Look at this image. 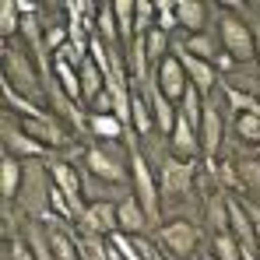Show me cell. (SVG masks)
Here are the masks:
<instances>
[{"label":"cell","mask_w":260,"mask_h":260,"mask_svg":"<svg viewBox=\"0 0 260 260\" xmlns=\"http://www.w3.org/2000/svg\"><path fill=\"white\" fill-rule=\"evenodd\" d=\"M218 43H221V49H225L236 63L257 60V36H253V25H250L239 11H221V14H218Z\"/></svg>","instance_id":"1"},{"label":"cell","mask_w":260,"mask_h":260,"mask_svg":"<svg viewBox=\"0 0 260 260\" xmlns=\"http://www.w3.org/2000/svg\"><path fill=\"white\" fill-rule=\"evenodd\" d=\"M49 193H53L49 166H43V162H25V179H21V193H18V204L25 208V215H32V218L49 215L53 211Z\"/></svg>","instance_id":"2"},{"label":"cell","mask_w":260,"mask_h":260,"mask_svg":"<svg viewBox=\"0 0 260 260\" xmlns=\"http://www.w3.org/2000/svg\"><path fill=\"white\" fill-rule=\"evenodd\" d=\"M130 186H134V197L141 201V208L148 211L151 225H158L162 221V190H158V179L151 173L148 158L137 148L130 151Z\"/></svg>","instance_id":"3"},{"label":"cell","mask_w":260,"mask_h":260,"mask_svg":"<svg viewBox=\"0 0 260 260\" xmlns=\"http://www.w3.org/2000/svg\"><path fill=\"white\" fill-rule=\"evenodd\" d=\"M4 81L14 88L18 95H25V99H46V85L39 81V74H36V67H32V60L18 49V46H4Z\"/></svg>","instance_id":"4"},{"label":"cell","mask_w":260,"mask_h":260,"mask_svg":"<svg viewBox=\"0 0 260 260\" xmlns=\"http://www.w3.org/2000/svg\"><path fill=\"white\" fill-rule=\"evenodd\" d=\"M197 243H201V232H197V225L186 221V218H173V221H162V225H158V246H162L166 253H173L176 260L190 257V253L197 250Z\"/></svg>","instance_id":"5"},{"label":"cell","mask_w":260,"mask_h":260,"mask_svg":"<svg viewBox=\"0 0 260 260\" xmlns=\"http://www.w3.org/2000/svg\"><path fill=\"white\" fill-rule=\"evenodd\" d=\"M85 173H91L102 183H113V186H127L130 183V173L123 169V162L116 155H109L102 144H91L85 151Z\"/></svg>","instance_id":"6"},{"label":"cell","mask_w":260,"mask_h":260,"mask_svg":"<svg viewBox=\"0 0 260 260\" xmlns=\"http://www.w3.org/2000/svg\"><path fill=\"white\" fill-rule=\"evenodd\" d=\"M155 88L169 99V102H183V95L190 91V78H186V71H183V63H179V56L169 53L158 67H155Z\"/></svg>","instance_id":"7"},{"label":"cell","mask_w":260,"mask_h":260,"mask_svg":"<svg viewBox=\"0 0 260 260\" xmlns=\"http://www.w3.org/2000/svg\"><path fill=\"white\" fill-rule=\"evenodd\" d=\"M190 186H193V162H179V158H166L162 162V173H158V190H162V197H186L190 193Z\"/></svg>","instance_id":"8"},{"label":"cell","mask_w":260,"mask_h":260,"mask_svg":"<svg viewBox=\"0 0 260 260\" xmlns=\"http://www.w3.org/2000/svg\"><path fill=\"white\" fill-rule=\"evenodd\" d=\"M49 179H53V186L71 201V208L78 211V218L85 215V183H81V173L71 166V162H53L49 166Z\"/></svg>","instance_id":"9"},{"label":"cell","mask_w":260,"mask_h":260,"mask_svg":"<svg viewBox=\"0 0 260 260\" xmlns=\"http://www.w3.org/2000/svg\"><path fill=\"white\" fill-rule=\"evenodd\" d=\"M221 137H225V120H221V109H218V102L204 99V120H201V144H204V162H208V169L215 166V158H218V144H221Z\"/></svg>","instance_id":"10"},{"label":"cell","mask_w":260,"mask_h":260,"mask_svg":"<svg viewBox=\"0 0 260 260\" xmlns=\"http://www.w3.org/2000/svg\"><path fill=\"white\" fill-rule=\"evenodd\" d=\"M173 53L179 56V63H183V71H186V78H190V88H197L204 99L215 91V81H218V67L215 63H208V60H197V56H190L183 46H173Z\"/></svg>","instance_id":"11"},{"label":"cell","mask_w":260,"mask_h":260,"mask_svg":"<svg viewBox=\"0 0 260 260\" xmlns=\"http://www.w3.org/2000/svg\"><path fill=\"white\" fill-rule=\"evenodd\" d=\"M169 148H173V158L179 162H197V158H204V144H201V134L197 127L190 123V120H176V130L169 134Z\"/></svg>","instance_id":"12"},{"label":"cell","mask_w":260,"mask_h":260,"mask_svg":"<svg viewBox=\"0 0 260 260\" xmlns=\"http://www.w3.org/2000/svg\"><path fill=\"white\" fill-rule=\"evenodd\" d=\"M4 144H7V155L21 158V162H39L46 155V144H39L36 137H28L21 123H4Z\"/></svg>","instance_id":"13"},{"label":"cell","mask_w":260,"mask_h":260,"mask_svg":"<svg viewBox=\"0 0 260 260\" xmlns=\"http://www.w3.org/2000/svg\"><path fill=\"white\" fill-rule=\"evenodd\" d=\"M116 221H120V232H127V236H144V229L151 225L148 211L141 208V201H137L134 193H123V197H120V204H116Z\"/></svg>","instance_id":"14"},{"label":"cell","mask_w":260,"mask_h":260,"mask_svg":"<svg viewBox=\"0 0 260 260\" xmlns=\"http://www.w3.org/2000/svg\"><path fill=\"white\" fill-rule=\"evenodd\" d=\"M81 229L95 232V236H113V232H120L116 204H109V201H102V204H88L85 215H81Z\"/></svg>","instance_id":"15"},{"label":"cell","mask_w":260,"mask_h":260,"mask_svg":"<svg viewBox=\"0 0 260 260\" xmlns=\"http://www.w3.org/2000/svg\"><path fill=\"white\" fill-rule=\"evenodd\" d=\"M225 204H229V232H232L243 246L257 250V232H253V221H250L246 204H243V201H236V197H229Z\"/></svg>","instance_id":"16"},{"label":"cell","mask_w":260,"mask_h":260,"mask_svg":"<svg viewBox=\"0 0 260 260\" xmlns=\"http://www.w3.org/2000/svg\"><path fill=\"white\" fill-rule=\"evenodd\" d=\"M21 179H25V162L4 151V158H0V193H4V201H18Z\"/></svg>","instance_id":"17"},{"label":"cell","mask_w":260,"mask_h":260,"mask_svg":"<svg viewBox=\"0 0 260 260\" xmlns=\"http://www.w3.org/2000/svg\"><path fill=\"white\" fill-rule=\"evenodd\" d=\"M78 74H81V99H85V106H88V102H95V99L106 91V71H102L99 60L88 53V60L78 67Z\"/></svg>","instance_id":"18"},{"label":"cell","mask_w":260,"mask_h":260,"mask_svg":"<svg viewBox=\"0 0 260 260\" xmlns=\"http://www.w3.org/2000/svg\"><path fill=\"white\" fill-rule=\"evenodd\" d=\"M148 99H151V116H155V127L162 130L166 137L176 130V120H179V109H176V102H169L158 88H151L148 91Z\"/></svg>","instance_id":"19"},{"label":"cell","mask_w":260,"mask_h":260,"mask_svg":"<svg viewBox=\"0 0 260 260\" xmlns=\"http://www.w3.org/2000/svg\"><path fill=\"white\" fill-rule=\"evenodd\" d=\"M46 95H49V102H53V109L71 123V127H78V130H85L88 127V120L81 116V106L63 91V88H53V85H46Z\"/></svg>","instance_id":"20"},{"label":"cell","mask_w":260,"mask_h":260,"mask_svg":"<svg viewBox=\"0 0 260 260\" xmlns=\"http://www.w3.org/2000/svg\"><path fill=\"white\" fill-rule=\"evenodd\" d=\"M176 18H179V28H190V36H197V32H204L208 7L197 0H176Z\"/></svg>","instance_id":"21"},{"label":"cell","mask_w":260,"mask_h":260,"mask_svg":"<svg viewBox=\"0 0 260 260\" xmlns=\"http://www.w3.org/2000/svg\"><path fill=\"white\" fill-rule=\"evenodd\" d=\"M113 18H116V25H120V39L123 46H134V25H137V0H116L113 4Z\"/></svg>","instance_id":"22"},{"label":"cell","mask_w":260,"mask_h":260,"mask_svg":"<svg viewBox=\"0 0 260 260\" xmlns=\"http://www.w3.org/2000/svg\"><path fill=\"white\" fill-rule=\"evenodd\" d=\"M130 123H134V130H137L141 137L155 127V116H151V99H148V95H141V88H134V95H130Z\"/></svg>","instance_id":"23"},{"label":"cell","mask_w":260,"mask_h":260,"mask_svg":"<svg viewBox=\"0 0 260 260\" xmlns=\"http://www.w3.org/2000/svg\"><path fill=\"white\" fill-rule=\"evenodd\" d=\"M53 74H56L60 88H63L74 102H85V99H81V74H78V67H74V63H67V60L53 56Z\"/></svg>","instance_id":"24"},{"label":"cell","mask_w":260,"mask_h":260,"mask_svg":"<svg viewBox=\"0 0 260 260\" xmlns=\"http://www.w3.org/2000/svg\"><path fill=\"white\" fill-rule=\"evenodd\" d=\"M25 243H28V250H32L36 260H56L53 257V246H49V229H43L39 221L25 225Z\"/></svg>","instance_id":"25"},{"label":"cell","mask_w":260,"mask_h":260,"mask_svg":"<svg viewBox=\"0 0 260 260\" xmlns=\"http://www.w3.org/2000/svg\"><path fill=\"white\" fill-rule=\"evenodd\" d=\"M183 49L190 53V56H197V60H208V63H218V43L208 36V32H197V36H186L183 39Z\"/></svg>","instance_id":"26"},{"label":"cell","mask_w":260,"mask_h":260,"mask_svg":"<svg viewBox=\"0 0 260 260\" xmlns=\"http://www.w3.org/2000/svg\"><path fill=\"white\" fill-rule=\"evenodd\" d=\"M21 130L28 134V137H36L39 144H56L60 141V130H56V123H53V116L46 113V116H39V120H21Z\"/></svg>","instance_id":"27"},{"label":"cell","mask_w":260,"mask_h":260,"mask_svg":"<svg viewBox=\"0 0 260 260\" xmlns=\"http://www.w3.org/2000/svg\"><path fill=\"white\" fill-rule=\"evenodd\" d=\"M88 130L99 137V141H116L123 134V123L113 116V113H91L88 116Z\"/></svg>","instance_id":"28"},{"label":"cell","mask_w":260,"mask_h":260,"mask_svg":"<svg viewBox=\"0 0 260 260\" xmlns=\"http://www.w3.org/2000/svg\"><path fill=\"white\" fill-rule=\"evenodd\" d=\"M232 130H236L239 141L253 144V148L260 151V116H257V113H239V116L232 120Z\"/></svg>","instance_id":"29"},{"label":"cell","mask_w":260,"mask_h":260,"mask_svg":"<svg viewBox=\"0 0 260 260\" xmlns=\"http://www.w3.org/2000/svg\"><path fill=\"white\" fill-rule=\"evenodd\" d=\"M21 11H18V0H4L0 4V36L4 39H14L21 32Z\"/></svg>","instance_id":"30"},{"label":"cell","mask_w":260,"mask_h":260,"mask_svg":"<svg viewBox=\"0 0 260 260\" xmlns=\"http://www.w3.org/2000/svg\"><path fill=\"white\" fill-rule=\"evenodd\" d=\"M211 253H215L218 260H243V243H239L232 232H215Z\"/></svg>","instance_id":"31"},{"label":"cell","mask_w":260,"mask_h":260,"mask_svg":"<svg viewBox=\"0 0 260 260\" xmlns=\"http://www.w3.org/2000/svg\"><path fill=\"white\" fill-rule=\"evenodd\" d=\"M236 173H239V186H243L246 193H260V162L257 158L236 162Z\"/></svg>","instance_id":"32"},{"label":"cell","mask_w":260,"mask_h":260,"mask_svg":"<svg viewBox=\"0 0 260 260\" xmlns=\"http://www.w3.org/2000/svg\"><path fill=\"white\" fill-rule=\"evenodd\" d=\"M49 246H53L56 260H78V246H74V239L63 229H49Z\"/></svg>","instance_id":"33"},{"label":"cell","mask_w":260,"mask_h":260,"mask_svg":"<svg viewBox=\"0 0 260 260\" xmlns=\"http://www.w3.org/2000/svg\"><path fill=\"white\" fill-rule=\"evenodd\" d=\"M155 25H158L162 32H173V28H179L176 7L169 4V0H155Z\"/></svg>","instance_id":"34"},{"label":"cell","mask_w":260,"mask_h":260,"mask_svg":"<svg viewBox=\"0 0 260 260\" xmlns=\"http://www.w3.org/2000/svg\"><path fill=\"white\" fill-rule=\"evenodd\" d=\"M7 257H11V260H36V257H32V250H28V243H25V239H14V243L7 246Z\"/></svg>","instance_id":"35"},{"label":"cell","mask_w":260,"mask_h":260,"mask_svg":"<svg viewBox=\"0 0 260 260\" xmlns=\"http://www.w3.org/2000/svg\"><path fill=\"white\" fill-rule=\"evenodd\" d=\"M246 211H250L253 232H257V250H260V204H257V201H246Z\"/></svg>","instance_id":"36"},{"label":"cell","mask_w":260,"mask_h":260,"mask_svg":"<svg viewBox=\"0 0 260 260\" xmlns=\"http://www.w3.org/2000/svg\"><path fill=\"white\" fill-rule=\"evenodd\" d=\"M243 260H260L257 250H250V246H243Z\"/></svg>","instance_id":"37"},{"label":"cell","mask_w":260,"mask_h":260,"mask_svg":"<svg viewBox=\"0 0 260 260\" xmlns=\"http://www.w3.org/2000/svg\"><path fill=\"white\" fill-rule=\"evenodd\" d=\"M253 36H257V60H260V21L253 25Z\"/></svg>","instance_id":"38"},{"label":"cell","mask_w":260,"mask_h":260,"mask_svg":"<svg viewBox=\"0 0 260 260\" xmlns=\"http://www.w3.org/2000/svg\"><path fill=\"white\" fill-rule=\"evenodd\" d=\"M204 260H218V257H215V253H204Z\"/></svg>","instance_id":"39"}]
</instances>
